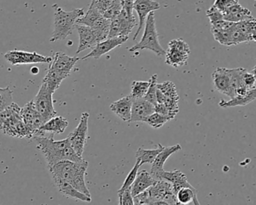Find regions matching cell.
I'll list each match as a JSON object with an SVG mask.
<instances>
[{
    "label": "cell",
    "instance_id": "cell-1",
    "mask_svg": "<svg viewBox=\"0 0 256 205\" xmlns=\"http://www.w3.org/2000/svg\"><path fill=\"white\" fill-rule=\"evenodd\" d=\"M54 136V134H52L49 137H34L37 142V148L42 152L48 168L65 160L78 162L83 160V157H80L76 152L68 138L64 140H55Z\"/></svg>",
    "mask_w": 256,
    "mask_h": 205
},
{
    "label": "cell",
    "instance_id": "cell-2",
    "mask_svg": "<svg viewBox=\"0 0 256 205\" xmlns=\"http://www.w3.org/2000/svg\"><path fill=\"white\" fill-rule=\"evenodd\" d=\"M88 167V162L83 158L78 162L70 160L60 162L48 169L53 180L65 181L84 194L91 197L90 192L85 182Z\"/></svg>",
    "mask_w": 256,
    "mask_h": 205
},
{
    "label": "cell",
    "instance_id": "cell-3",
    "mask_svg": "<svg viewBox=\"0 0 256 205\" xmlns=\"http://www.w3.org/2000/svg\"><path fill=\"white\" fill-rule=\"evenodd\" d=\"M22 108L16 103L0 112V126L4 134L19 138H32L35 133L22 119Z\"/></svg>",
    "mask_w": 256,
    "mask_h": 205
},
{
    "label": "cell",
    "instance_id": "cell-4",
    "mask_svg": "<svg viewBox=\"0 0 256 205\" xmlns=\"http://www.w3.org/2000/svg\"><path fill=\"white\" fill-rule=\"evenodd\" d=\"M79 60L77 56H70L62 52H56L50 62L43 83L46 84L50 90L56 92L61 83L70 76Z\"/></svg>",
    "mask_w": 256,
    "mask_h": 205
},
{
    "label": "cell",
    "instance_id": "cell-5",
    "mask_svg": "<svg viewBox=\"0 0 256 205\" xmlns=\"http://www.w3.org/2000/svg\"><path fill=\"white\" fill-rule=\"evenodd\" d=\"M54 10V30L50 38V42H56L64 40L72 34L73 30L76 28L77 20L84 16L83 8H76L72 11L66 12L59 6H53Z\"/></svg>",
    "mask_w": 256,
    "mask_h": 205
},
{
    "label": "cell",
    "instance_id": "cell-6",
    "mask_svg": "<svg viewBox=\"0 0 256 205\" xmlns=\"http://www.w3.org/2000/svg\"><path fill=\"white\" fill-rule=\"evenodd\" d=\"M144 49L151 50L157 56H163L166 54V50L162 47L158 41L154 12H151L146 18L144 31L142 40L136 46L130 48L128 52H136L137 50H144Z\"/></svg>",
    "mask_w": 256,
    "mask_h": 205
},
{
    "label": "cell",
    "instance_id": "cell-7",
    "mask_svg": "<svg viewBox=\"0 0 256 205\" xmlns=\"http://www.w3.org/2000/svg\"><path fill=\"white\" fill-rule=\"evenodd\" d=\"M190 53V46L182 38L172 40L166 50V64L174 68L184 66L188 62Z\"/></svg>",
    "mask_w": 256,
    "mask_h": 205
},
{
    "label": "cell",
    "instance_id": "cell-8",
    "mask_svg": "<svg viewBox=\"0 0 256 205\" xmlns=\"http://www.w3.org/2000/svg\"><path fill=\"white\" fill-rule=\"evenodd\" d=\"M148 190L150 204H178L172 184L166 180H157Z\"/></svg>",
    "mask_w": 256,
    "mask_h": 205
},
{
    "label": "cell",
    "instance_id": "cell-9",
    "mask_svg": "<svg viewBox=\"0 0 256 205\" xmlns=\"http://www.w3.org/2000/svg\"><path fill=\"white\" fill-rule=\"evenodd\" d=\"M54 92L48 88L46 84L42 83L38 94L34 98L36 108L47 122L56 115L54 106L53 95Z\"/></svg>",
    "mask_w": 256,
    "mask_h": 205
},
{
    "label": "cell",
    "instance_id": "cell-10",
    "mask_svg": "<svg viewBox=\"0 0 256 205\" xmlns=\"http://www.w3.org/2000/svg\"><path fill=\"white\" fill-rule=\"evenodd\" d=\"M137 25V20H136L134 14L132 16H128L126 11L122 8L120 14L112 20L108 38L128 36L134 26Z\"/></svg>",
    "mask_w": 256,
    "mask_h": 205
},
{
    "label": "cell",
    "instance_id": "cell-11",
    "mask_svg": "<svg viewBox=\"0 0 256 205\" xmlns=\"http://www.w3.org/2000/svg\"><path fill=\"white\" fill-rule=\"evenodd\" d=\"M7 62L12 66L26 65V64H50L52 58L50 56L38 54L36 52H26L23 50H13L5 54Z\"/></svg>",
    "mask_w": 256,
    "mask_h": 205
},
{
    "label": "cell",
    "instance_id": "cell-12",
    "mask_svg": "<svg viewBox=\"0 0 256 205\" xmlns=\"http://www.w3.org/2000/svg\"><path fill=\"white\" fill-rule=\"evenodd\" d=\"M90 114L88 112H84L80 116V122L78 126L68 134V138L74 148L76 152L82 157L84 151L85 144L88 134V121Z\"/></svg>",
    "mask_w": 256,
    "mask_h": 205
},
{
    "label": "cell",
    "instance_id": "cell-13",
    "mask_svg": "<svg viewBox=\"0 0 256 205\" xmlns=\"http://www.w3.org/2000/svg\"><path fill=\"white\" fill-rule=\"evenodd\" d=\"M76 29L78 32L79 46L76 54L90 48H94L102 40L98 32L89 26L76 24Z\"/></svg>",
    "mask_w": 256,
    "mask_h": 205
},
{
    "label": "cell",
    "instance_id": "cell-14",
    "mask_svg": "<svg viewBox=\"0 0 256 205\" xmlns=\"http://www.w3.org/2000/svg\"><path fill=\"white\" fill-rule=\"evenodd\" d=\"M160 8V4L154 0H134V10L138 16L139 23L138 28L133 37V40H136L142 30L144 28L148 16Z\"/></svg>",
    "mask_w": 256,
    "mask_h": 205
},
{
    "label": "cell",
    "instance_id": "cell-15",
    "mask_svg": "<svg viewBox=\"0 0 256 205\" xmlns=\"http://www.w3.org/2000/svg\"><path fill=\"white\" fill-rule=\"evenodd\" d=\"M212 83L216 90L224 94L230 98H234V92L230 85V78L228 68L218 67L212 74Z\"/></svg>",
    "mask_w": 256,
    "mask_h": 205
},
{
    "label": "cell",
    "instance_id": "cell-16",
    "mask_svg": "<svg viewBox=\"0 0 256 205\" xmlns=\"http://www.w3.org/2000/svg\"><path fill=\"white\" fill-rule=\"evenodd\" d=\"M128 40V36H119L114 37V38H108L107 40L98 43L94 48H92L90 53L86 54V56L82 58V60L89 59V58H94V59H100L102 56L114 50L116 48L122 46Z\"/></svg>",
    "mask_w": 256,
    "mask_h": 205
},
{
    "label": "cell",
    "instance_id": "cell-17",
    "mask_svg": "<svg viewBox=\"0 0 256 205\" xmlns=\"http://www.w3.org/2000/svg\"><path fill=\"white\" fill-rule=\"evenodd\" d=\"M20 114L24 122L34 132L35 136L38 130L46 122L44 118L36 108L34 100H31L24 107L22 108Z\"/></svg>",
    "mask_w": 256,
    "mask_h": 205
},
{
    "label": "cell",
    "instance_id": "cell-18",
    "mask_svg": "<svg viewBox=\"0 0 256 205\" xmlns=\"http://www.w3.org/2000/svg\"><path fill=\"white\" fill-rule=\"evenodd\" d=\"M155 112V106L144 98H136L133 102L132 116L130 122H144L145 120Z\"/></svg>",
    "mask_w": 256,
    "mask_h": 205
},
{
    "label": "cell",
    "instance_id": "cell-19",
    "mask_svg": "<svg viewBox=\"0 0 256 205\" xmlns=\"http://www.w3.org/2000/svg\"><path fill=\"white\" fill-rule=\"evenodd\" d=\"M181 149H182V146H180V144H178L174 145V146H167V148L164 146V149L158 154L154 162L152 163L150 170L151 174L156 180H160V175L162 173L163 170H164V163L167 161L168 158L172 154L180 150Z\"/></svg>",
    "mask_w": 256,
    "mask_h": 205
},
{
    "label": "cell",
    "instance_id": "cell-20",
    "mask_svg": "<svg viewBox=\"0 0 256 205\" xmlns=\"http://www.w3.org/2000/svg\"><path fill=\"white\" fill-rule=\"evenodd\" d=\"M134 98L131 95L122 97L110 106V110L124 122H130Z\"/></svg>",
    "mask_w": 256,
    "mask_h": 205
},
{
    "label": "cell",
    "instance_id": "cell-21",
    "mask_svg": "<svg viewBox=\"0 0 256 205\" xmlns=\"http://www.w3.org/2000/svg\"><path fill=\"white\" fill-rule=\"evenodd\" d=\"M68 126V122L67 119L64 116H54L46 122L37 132L36 136H44L46 133H52L53 134H60Z\"/></svg>",
    "mask_w": 256,
    "mask_h": 205
},
{
    "label": "cell",
    "instance_id": "cell-22",
    "mask_svg": "<svg viewBox=\"0 0 256 205\" xmlns=\"http://www.w3.org/2000/svg\"><path fill=\"white\" fill-rule=\"evenodd\" d=\"M222 14L224 20L233 22V23L256 20L252 16L251 12L242 7L240 4H236V5L228 8L224 12H222Z\"/></svg>",
    "mask_w": 256,
    "mask_h": 205
},
{
    "label": "cell",
    "instance_id": "cell-23",
    "mask_svg": "<svg viewBox=\"0 0 256 205\" xmlns=\"http://www.w3.org/2000/svg\"><path fill=\"white\" fill-rule=\"evenodd\" d=\"M160 180H166L170 182L173 186L174 192L176 194L184 187H193L187 180L185 174L176 169L172 172L163 170L160 175Z\"/></svg>",
    "mask_w": 256,
    "mask_h": 205
},
{
    "label": "cell",
    "instance_id": "cell-24",
    "mask_svg": "<svg viewBox=\"0 0 256 205\" xmlns=\"http://www.w3.org/2000/svg\"><path fill=\"white\" fill-rule=\"evenodd\" d=\"M156 180L152 176L150 173L146 170H142L138 173L136 180L131 187L132 194L133 197L148 190L156 182Z\"/></svg>",
    "mask_w": 256,
    "mask_h": 205
},
{
    "label": "cell",
    "instance_id": "cell-25",
    "mask_svg": "<svg viewBox=\"0 0 256 205\" xmlns=\"http://www.w3.org/2000/svg\"><path fill=\"white\" fill-rule=\"evenodd\" d=\"M55 185L58 187L59 191L64 196L67 197L72 198L78 199V200H82L85 202H91L92 199L90 196L84 194L82 192L74 188V186L65 181L61 180H54Z\"/></svg>",
    "mask_w": 256,
    "mask_h": 205
},
{
    "label": "cell",
    "instance_id": "cell-26",
    "mask_svg": "<svg viewBox=\"0 0 256 205\" xmlns=\"http://www.w3.org/2000/svg\"><path fill=\"white\" fill-rule=\"evenodd\" d=\"M256 98V88L250 90L248 94L245 96H236L234 98L229 101L222 100L218 103V106L223 108L236 107V106H245L254 101Z\"/></svg>",
    "mask_w": 256,
    "mask_h": 205
},
{
    "label": "cell",
    "instance_id": "cell-27",
    "mask_svg": "<svg viewBox=\"0 0 256 205\" xmlns=\"http://www.w3.org/2000/svg\"><path fill=\"white\" fill-rule=\"evenodd\" d=\"M178 204H200L198 200V190L192 187H184L176 193Z\"/></svg>",
    "mask_w": 256,
    "mask_h": 205
},
{
    "label": "cell",
    "instance_id": "cell-28",
    "mask_svg": "<svg viewBox=\"0 0 256 205\" xmlns=\"http://www.w3.org/2000/svg\"><path fill=\"white\" fill-rule=\"evenodd\" d=\"M161 144H158L156 149L146 150L144 148H138L136 151V158L140 160V164H152L160 152L164 149Z\"/></svg>",
    "mask_w": 256,
    "mask_h": 205
},
{
    "label": "cell",
    "instance_id": "cell-29",
    "mask_svg": "<svg viewBox=\"0 0 256 205\" xmlns=\"http://www.w3.org/2000/svg\"><path fill=\"white\" fill-rule=\"evenodd\" d=\"M150 82H138L134 80L132 84V91L130 95L136 98H144L149 89Z\"/></svg>",
    "mask_w": 256,
    "mask_h": 205
},
{
    "label": "cell",
    "instance_id": "cell-30",
    "mask_svg": "<svg viewBox=\"0 0 256 205\" xmlns=\"http://www.w3.org/2000/svg\"><path fill=\"white\" fill-rule=\"evenodd\" d=\"M102 14L96 10L94 7H90L88 12L80 18L77 20V24L85 25V26H92L100 18L102 17Z\"/></svg>",
    "mask_w": 256,
    "mask_h": 205
},
{
    "label": "cell",
    "instance_id": "cell-31",
    "mask_svg": "<svg viewBox=\"0 0 256 205\" xmlns=\"http://www.w3.org/2000/svg\"><path fill=\"white\" fill-rule=\"evenodd\" d=\"M236 26L250 38V42H256V20L236 23Z\"/></svg>",
    "mask_w": 256,
    "mask_h": 205
},
{
    "label": "cell",
    "instance_id": "cell-32",
    "mask_svg": "<svg viewBox=\"0 0 256 205\" xmlns=\"http://www.w3.org/2000/svg\"><path fill=\"white\" fill-rule=\"evenodd\" d=\"M172 118L168 116H166V115L161 114L157 113V112H154L152 114L150 115L144 122L148 124L150 126L154 128H160L162 126L164 125L166 122L168 121L172 120Z\"/></svg>",
    "mask_w": 256,
    "mask_h": 205
},
{
    "label": "cell",
    "instance_id": "cell-33",
    "mask_svg": "<svg viewBox=\"0 0 256 205\" xmlns=\"http://www.w3.org/2000/svg\"><path fill=\"white\" fill-rule=\"evenodd\" d=\"M140 166H142V164H140V160L137 158L136 164H134L133 168L130 170L128 174L127 175L126 178L125 180H124L122 186H121L120 188L118 190V193L122 192L125 191V190L131 188L132 185L134 181L136 180V176H137L138 173V168Z\"/></svg>",
    "mask_w": 256,
    "mask_h": 205
},
{
    "label": "cell",
    "instance_id": "cell-34",
    "mask_svg": "<svg viewBox=\"0 0 256 205\" xmlns=\"http://www.w3.org/2000/svg\"><path fill=\"white\" fill-rule=\"evenodd\" d=\"M119 2H122V1L121 0H96L95 2L90 4V7H94L102 16H104L108 11Z\"/></svg>",
    "mask_w": 256,
    "mask_h": 205
},
{
    "label": "cell",
    "instance_id": "cell-35",
    "mask_svg": "<svg viewBox=\"0 0 256 205\" xmlns=\"http://www.w3.org/2000/svg\"><path fill=\"white\" fill-rule=\"evenodd\" d=\"M13 103V91L10 86L0 89V112Z\"/></svg>",
    "mask_w": 256,
    "mask_h": 205
},
{
    "label": "cell",
    "instance_id": "cell-36",
    "mask_svg": "<svg viewBox=\"0 0 256 205\" xmlns=\"http://www.w3.org/2000/svg\"><path fill=\"white\" fill-rule=\"evenodd\" d=\"M157 79H158V76L156 74H152V77L150 79V85L148 92L144 96L145 100H148L150 102L152 103L154 106L157 104L156 94L157 90H158Z\"/></svg>",
    "mask_w": 256,
    "mask_h": 205
},
{
    "label": "cell",
    "instance_id": "cell-37",
    "mask_svg": "<svg viewBox=\"0 0 256 205\" xmlns=\"http://www.w3.org/2000/svg\"><path fill=\"white\" fill-rule=\"evenodd\" d=\"M158 89L166 96V98H176L178 96L176 86L172 82H166L162 84H158Z\"/></svg>",
    "mask_w": 256,
    "mask_h": 205
},
{
    "label": "cell",
    "instance_id": "cell-38",
    "mask_svg": "<svg viewBox=\"0 0 256 205\" xmlns=\"http://www.w3.org/2000/svg\"><path fill=\"white\" fill-rule=\"evenodd\" d=\"M206 17L209 18L210 24L217 23L220 20H224L222 12L216 8L212 6L209 10L206 11Z\"/></svg>",
    "mask_w": 256,
    "mask_h": 205
},
{
    "label": "cell",
    "instance_id": "cell-39",
    "mask_svg": "<svg viewBox=\"0 0 256 205\" xmlns=\"http://www.w3.org/2000/svg\"><path fill=\"white\" fill-rule=\"evenodd\" d=\"M119 197V204L121 205H133L134 203V197L132 194L131 188L125 190L122 192L118 193Z\"/></svg>",
    "mask_w": 256,
    "mask_h": 205
},
{
    "label": "cell",
    "instance_id": "cell-40",
    "mask_svg": "<svg viewBox=\"0 0 256 205\" xmlns=\"http://www.w3.org/2000/svg\"><path fill=\"white\" fill-rule=\"evenodd\" d=\"M238 4H239L238 0H216L212 6L222 12H224L228 8Z\"/></svg>",
    "mask_w": 256,
    "mask_h": 205
},
{
    "label": "cell",
    "instance_id": "cell-41",
    "mask_svg": "<svg viewBox=\"0 0 256 205\" xmlns=\"http://www.w3.org/2000/svg\"><path fill=\"white\" fill-rule=\"evenodd\" d=\"M256 83V78L251 72L246 71L242 74V84L246 86L248 90L253 89L256 88L254 84Z\"/></svg>",
    "mask_w": 256,
    "mask_h": 205
},
{
    "label": "cell",
    "instance_id": "cell-42",
    "mask_svg": "<svg viewBox=\"0 0 256 205\" xmlns=\"http://www.w3.org/2000/svg\"><path fill=\"white\" fill-rule=\"evenodd\" d=\"M134 204H150V199L148 190H145L143 192L134 196Z\"/></svg>",
    "mask_w": 256,
    "mask_h": 205
},
{
    "label": "cell",
    "instance_id": "cell-43",
    "mask_svg": "<svg viewBox=\"0 0 256 205\" xmlns=\"http://www.w3.org/2000/svg\"><path fill=\"white\" fill-rule=\"evenodd\" d=\"M155 112L161 114L166 115V116H170L172 119H174L173 116L170 115V110H168L166 104L163 103H157L155 106Z\"/></svg>",
    "mask_w": 256,
    "mask_h": 205
},
{
    "label": "cell",
    "instance_id": "cell-44",
    "mask_svg": "<svg viewBox=\"0 0 256 205\" xmlns=\"http://www.w3.org/2000/svg\"><path fill=\"white\" fill-rule=\"evenodd\" d=\"M134 0H124V8L128 13V16H133Z\"/></svg>",
    "mask_w": 256,
    "mask_h": 205
},
{
    "label": "cell",
    "instance_id": "cell-45",
    "mask_svg": "<svg viewBox=\"0 0 256 205\" xmlns=\"http://www.w3.org/2000/svg\"><path fill=\"white\" fill-rule=\"evenodd\" d=\"M156 98L157 103H163V104H164V102H166V96L158 89L157 90Z\"/></svg>",
    "mask_w": 256,
    "mask_h": 205
},
{
    "label": "cell",
    "instance_id": "cell-46",
    "mask_svg": "<svg viewBox=\"0 0 256 205\" xmlns=\"http://www.w3.org/2000/svg\"><path fill=\"white\" fill-rule=\"evenodd\" d=\"M31 73L34 74H38L40 73V70H38V67H32V70H31Z\"/></svg>",
    "mask_w": 256,
    "mask_h": 205
},
{
    "label": "cell",
    "instance_id": "cell-47",
    "mask_svg": "<svg viewBox=\"0 0 256 205\" xmlns=\"http://www.w3.org/2000/svg\"><path fill=\"white\" fill-rule=\"evenodd\" d=\"M250 72H251L252 74H253V76H254L256 78V66L253 67L252 70V71Z\"/></svg>",
    "mask_w": 256,
    "mask_h": 205
},
{
    "label": "cell",
    "instance_id": "cell-48",
    "mask_svg": "<svg viewBox=\"0 0 256 205\" xmlns=\"http://www.w3.org/2000/svg\"><path fill=\"white\" fill-rule=\"evenodd\" d=\"M96 0H92V2H91V4H94Z\"/></svg>",
    "mask_w": 256,
    "mask_h": 205
},
{
    "label": "cell",
    "instance_id": "cell-49",
    "mask_svg": "<svg viewBox=\"0 0 256 205\" xmlns=\"http://www.w3.org/2000/svg\"><path fill=\"white\" fill-rule=\"evenodd\" d=\"M121 1H122V5H124V0H121Z\"/></svg>",
    "mask_w": 256,
    "mask_h": 205
}]
</instances>
